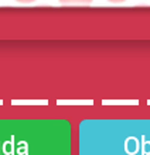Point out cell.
Returning <instances> with one entry per match:
<instances>
[{
	"mask_svg": "<svg viewBox=\"0 0 150 155\" xmlns=\"http://www.w3.org/2000/svg\"><path fill=\"white\" fill-rule=\"evenodd\" d=\"M0 155H72L67 118H0Z\"/></svg>",
	"mask_w": 150,
	"mask_h": 155,
	"instance_id": "cell-1",
	"label": "cell"
},
{
	"mask_svg": "<svg viewBox=\"0 0 150 155\" xmlns=\"http://www.w3.org/2000/svg\"><path fill=\"white\" fill-rule=\"evenodd\" d=\"M78 155H150V118L81 121Z\"/></svg>",
	"mask_w": 150,
	"mask_h": 155,
	"instance_id": "cell-2",
	"label": "cell"
},
{
	"mask_svg": "<svg viewBox=\"0 0 150 155\" xmlns=\"http://www.w3.org/2000/svg\"><path fill=\"white\" fill-rule=\"evenodd\" d=\"M92 0H60L61 5H89Z\"/></svg>",
	"mask_w": 150,
	"mask_h": 155,
	"instance_id": "cell-3",
	"label": "cell"
},
{
	"mask_svg": "<svg viewBox=\"0 0 150 155\" xmlns=\"http://www.w3.org/2000/svg\"><path fill=\"white\" fill-rule=\"evenodd\" d=\"M16 2H20V3H31V2H36V0H16Z\"/></svg>",
	"mask_w": 150,
	"mask_h": 155,
	"instance_id": "cell-4",
	"label": "cell"
},
{
	"mask_svg": "<svg viewBox=\"0 0 150 155\" xmlns=\"http://www.w3.org/2000/svg\"><path fill=\"white\" fill-rule=\"evenodd\" d=\"M108 2H112V3H122V2H126V0H108Z\"/></svg>",
	"mask_w": 150,
	"mask_h": 155,
	"instance_id": "cell-5",
	"label": "cell"
}]
</instances>
